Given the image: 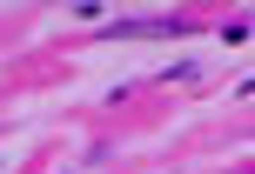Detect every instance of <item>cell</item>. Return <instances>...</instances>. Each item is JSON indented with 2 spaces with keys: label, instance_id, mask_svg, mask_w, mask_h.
<instances>
[{
  "label": "cell",
  "instance_id": "6da1fadb",
  "mask_svg": "<svg viewBox=\"0 0 255 174\" xmlns=\"http://www.w3.org/2000/svg\"><path fill=\"white\" fill-rule=\"evenodd\" d=\"M108 34H115V40H141V34H195V20H188V13H154V20H115Z\"/></svg>",
  "mask_w": 255,
  "mask_h": 174
}]
</instances>
